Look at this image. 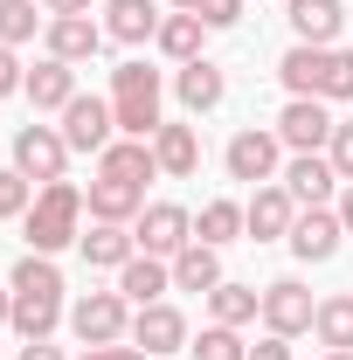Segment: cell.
<instances>
[{
	"label": "cell",
	"mask_w": 353,
	"mask_h": 360,
	"mask_svg": "<svg viewBox=\"0 0 353 360\" xmlns=\"http://www.w3.org/2000/svg\"><path fill=\"white\" fill-rule=\"evenodd\" d=\"M77 222H84V194L70 180H49L42 194L28 201V215H21V236H28L35 257H56L63 243H77Z\"/></svg>",
	"instance_id": "cell-1"
},
{
	"label": "cell",
	"mask_w": 353,
	"mask_h": 360,
	"mask_svg": "<svg viewBox=\"0 0 353 360\" xmlns=\"http://www.w3.org/2000/svg\"><path fill=\"white\" fill-rule=\"evenodd\" d=\"M111 118L125 139H153L167 118H160V70L146 63H118L111 70Z\"/></svg>",
	"instance_id": "cell-2"
},
{
	"label": "cell",
	"mask_w": 353,
	"mask_h": 360,
	"mask_svg": "<svg viewBox=\"0 0 353 360\" xmlns=\"http://www.w3.org/2000/svg\"><path fill=\"white\" fill-rule=\"evenodd\" d=\"M125 305H132L125 291H84V298L70 305V333H77L84 347H118V340H125V326H132Z\"/></svg>",
	"instance_id": "cell-3"
},
{
	"label": "cell",
	"mask_w": 353,
	"mask_h": 360,
	"mask_svg": "<svg viewBox=\"0 0 353 360\" xmlns=\"http://www.w3.org/2000/svg\"><path fill=\"white\" fill-rule=\"evenodd\" d=\"M139 250H146V257H167V264H174L180 250H187V243H194V215H187V208H180V201H153V208H139Z\"/></svg>",
	"instance_id": "cell-4"
},
{
	"label": "cell",
	"mask_w": 353,
	"mask_h": 360,
	"mask_svg": "<svg viewBox=\"0 0 353 360\" xmlns=\"http://www.w3.org/2000/svg\"><path fill=\"white\" fill-rule=\"evenodd\" d=\"M14 167L28 180H63V167H70V139H63V125H21L14 132Z\"/></svg>",
	"instance_id": "cell-5"
},
{
	"label": "cell",
	"mask_w": 353,
	"mask_h": 360,
	"mask_svg": "<svg viewBox=\"0 0 353 360\" xmlns=\"http://www.w3.org/2000/svg\"><path fill=\"white\" fill-rule=\"evenodd\" d=\"M118 132V118H111V97H70L63 104V139H70V153H104Z\"/></svg>",
	"instance_id": "cell-6"
},
{
	"label": "cell",
	"mask_w": 353,
	"mask_h": 360,
	"mask_svg": "<svg viewBox=\"0 0 353 360\" xmlns=\"http://www.w3.org/2000/svg\"><path fill=\"white\" fill-rule=\"evenodd\" d=\"M277 146H284V139H277V132H257V125H250V132H236V139H229V153H222V160H229V180L270 187V180H277V160H284Z\"/></svg>",
	"instance_id": "cell-7"
},
{
	"label": "cell",
	"mask_w": 353,
	"mask_h": 360,
	"mask_svg": "<svg viewBox=\"0 0 353 360\" xmlns=\"http://www.w3.org/2000/svg\"><path fill=\"white\" fill-rule=\"evenodd\" d=\"M333 125H340V118H326V97H291V104L277 111V139H284L291 153L333 146Z\"/></svg>",
	"instance_id": "cell-8"
},
{
	"label": "cell",
	"mask_w": 353,
	"mask_h": 360,
	"mask_svg": "<svg viewBox=\"0 0 353 360\" xmlns=\"http://www.w3.org/2000/svg\"><path fill=\"white\" fill-rule=\"evenodd\" d=\"M312 291L298 284V277H277V284H264V326L270 333H284V340H298V333H312Z\"/></svg>",
	"instance_id": "cell-9"
},
{
	"label": "cell",
	"mask_w": 353,
	"mask_h": 360,
	"mask_svg": "<svg viewBox=\"0 0 353 360\" xmlns=\"http://www.w3.org/2000/svg\"><path fill=\"white\" fill-rule=\"evenodd\" d=\"M340 236H347V222H340V215L305 208V215L291 222V236H284V243H291V257H298V264H333V257H340Z\"/></svg>",
	"instance_id": "cell-10"
},
{
	"label": "cell",
	"mask_w": 353,
	"mask_h": 360,
	"mask_svg": "<svg viewBox=\"0 0 353 360\" xmlns=\"http://www.w3.org/2000/svg\"><path fill=\"white\" fill-rule=\"evenodd\" d=\"M291 222H298V201H291V187H257L250 194V208H243V229L257 236V243H277V236H291Z\"/></svg>",
	"instance_id": "cell-11"
},
{
	"label": "cell",
	"mask_w": 353,
	"mask_h": 360,
	"mask_svg": "<svg viewBox=\"0 0 353 360\" xmlns=\"http://www.w3.org/2000/svg\"><path fill=\"white\" fill-rule=\"evenodd\" d=\"M42 42H49V56H56V63H90V56H97V42H104V28H97L90 14H49Z\"/></svg>",
	"instance_id": "cell-12"
},
{
	"label": "cell",
	"mask_w": 353,
	"mask_h": 360,
	"mask_svg": "<svg viewBox=\"0 0 353 360\" xmlns=\"http://www.w3.org/2000/svg\"><path fill=\"white\" fill-rule=\"evenodd\" d=\"M284 14H291V35L312 42V49H333L340 28H347V7L340 0H284Z\"/></svg>",
	"instance_id": "cell-13"
},
{
	"label": "cell",
	"mask_w": 353,
	"mask_h": 360,
	"mask_svg": "<svg viewBox=\"0 0 353 360\" xmlns=\"http://www.w3.org/2000/svg\"><path fill=\"white\" fill-rule=\"evenodd\" d=\"M97 174H104V180H132V187H146V180L160 174L153 139H111V146L97 153Z\"/></svg>",
	"instance_id": "cell-14"
},
{
	"label": "cell",
	"mask_w": 353,
	"mask_h": 360,
	"mask_svg": "<svg viewBox=\"0 0 353 360\" xmlns=\"http://www.w3.org/2000/svg\"><path fill=\"white\" fill-rule=\"evenodd\" d=\"M132 340L146 347V354H180V347H187V319H180L174 305H139Z\"/></svg>",
	"instance_id": "cell-15"
},
{
	"label": "cell",
	"mask_w": 353,
	"mask_h": 360,
	"mask_svg": "<svg viewBox=\"0 0 353 360\" xmlns=\"http://www.w3.org/2000/svg\"><path fill=\"white\" fill-rule=\"evenodd\" d=\"M28 104H35V111H63V104H70V97H77V63H56V56H42V63H35V70H28Z\"/></svg>",
	"instance_id": "cell-16"
},
{
	"label": "cell",
	"mask_w": 353,
	"mask_h": 360,
	"mask_svg": "<svg viewBox=\"0 0 353 360\" xmlns=\"http://www.w3.org/2000/svg\"><path fill=\"white\" fill-rule=\"evenodd\" d=\"M174 90H180V104L201 118V111H215L222 97H229V77H222L215 63L201 56V63H180V77H174Z\"/></svg>",
	"instance_id": "cell-17"
},
{
	"label": "cell",
	"mask_w": 353,
	"mask_h": 360,
	"mask_svg": "<svg viewBox=\"0 0 353 360\" xmlns=\"http://www.w3.org/2000/svg\"><path fill=\"white\" fill-rule=\"evenodd\" d=\"M284 187H291V201L319 208V201L340 187V174H333V160H326V153H298V160L284 167Z\"/></svg>",
	"instance_id": "cell-18"
},
{
	"label": "cell",
	"mask_w": 353,
	"mask_h": 360,
	"mask_svg": "<svg viewBox=\"0 0 353 360\" xmlns=\"http://www.w3.org/2000/svg\"><path fill=\"white\" fill-rule=\"evenodd\" d=\"M139 208H146V187H132V180H104V174L90 180V222H118V229H125Z\"/></svg>",
	"instance_id": "cell-19"
},
{
	"label": "cell",
	"mask_w": 353,
	"mask_h": 360,
	"mask_svg": "<svg viewBox=\"0 0 353 360\" xmlns=\"http://www.w3.org/2000/svg\"><path fill=\"white\" fill-rule=\"evenodd\" d=\"M153 160H160L167 180H187L194 167H201V139H194V125H160V132H153Z\"/></svg>",
	"instance_id": "cell-20"
},
{
	"label": "cell",
	"mask_w": 353,
	"mask_h": 360,
	"mask_svg": "<svg viewBox=\"0 0 353 360\" xmlns=\"http://www.w3.org/2000/svg\"><path fill=\"white\" fill-rule=\"evenodd\" d=\"M167 284H174V264H167V257H146V250L118 270V291H125L132 305H160V291H167Z\"/></svg>",
	"instance_id": "cell-21"
},
{
	"label": "cell",
	"mask_w": 353,
	"mask_h": 360,
	"mask_svg": "<svg viewBox=\"0 0 353 360\" xmlns=\"http://www.w3.org/2000/svg\"><path fill=\"white\" fill-rule=\"evenodd\" d=\"M77 243H84V264L90 270H125L139 257V236H125L118 222H97L90 236H77Z\"/></svg>",
	"instance_id": "cell-22"
},
{
	"label": "cell",
	"mask_w": 353,
	"mask_h": 360,
	"mask_svg": "<svg viewBox=\"0 0 353 360\" xmlns=\"http://www.w3.org/2000/svg\"><path fill=\"white\" fill-rule=\"evenodd\" d=\"M104 35L111 42H153L160 35V7L153 0H111L104 7Z\"/></svg>",
	"instance_id": "cell-23"
},
{
	"label": "cell",
	"mask_w": 353,
	"mask_h": 360,
	"mask_svg": "<svg viewBox=\"0 0 353 360\" xmlns=\"http://www.w3.org/2000/svg\"><path fill=\"white\" fill-rule=\"evenodd\" d=\"M326 56L333 49H312V42H298L284 63H277V77H284V90L291 97H319V84H326Z\"/></svg>",
	"instance_id": "cell-24"
},
{
	"label": "cell",
	"mask_w": 353,
	"mask_h": 360,
	"mask_svg": "<svg viewBox=\"0 0 353 360\" xmlns=\"http://www.w3.org/2000/svg\"><path fill=\"white\" fill-rule=\"evenodd\" d=\"M201 35H208L201 14H167L153 42H160V56H174V63H201Z\"/></svg>",
	"instance_id": "cell-25"
},
{
	"label": "cell",
	"mask_w": 353,
	"mask_h": 360,
	"mask_svg": "<svg viewBox=\"0 0 353 360\" xmlns=\"http://www.w3.org/2000/svg\"><path fill=\"white\" fill-rule=\"evenodd\" d=\"M63 326V298H42V291H14V333L21 340H49Z\"/></svg>",
	"instance_id": "cell-26"
},
{
	"label": "cell",
	"mask_w": 353,
	"mask_h": 360,
	"mask_svg": "<svg viewBox=\"0 0 353 360\" xmlns=\"http://www.w3.org/2000/svg\"><path fill=\"white\" fill-rule=\"evenodd\" d=\"M312 333H319L333 354H353V298H347V291L319 298V312H312Z\"/></svg>",
	"instance_id": "cell-27"
},
{
	"label": "cell",
	"mask_w": 353,
	"mask_h": 360,
	"mask_svg": "<svg viewBox=\"0 0 353 360\" xmlns=\"http://www.w3.org/2000/svg\"><path fill=\"white\" fill-rule=\"evenodd\" d=\"M215 284H222V257L208 243H187L174 257V291H215Z\"/></svg>",
	"instance_id": "cell-28"
},
{
	"label": "cell",
	"mask_w": 353,
	"mask_h": 360,
	"mask_svg": "<svg viewBox=\"0 0 353 360\" xmlns=\"http://www.w3.org/2000/svg\"><path fill=\"white\" fill-rule=\"evenodd\" d=\"M208 305H215V326H250V319L264 312V291H257V284H229V277H222L215 291H208Z\"/></svg>",
	"instance_id": "cell-29"
},
{
	"label": "cell",
	"mask_w": 353,
	"mask_h": 360,
	"mask_svg": "<svg viewBox=\"0 0 353 360\" xmlns=\"http://www.w3.org/2000/svg\"><path fill=\"white\" fill-rule=\"evenodd\" d=\"M236 229H243V208H236V201H208V208L194 215V243L222 250V243H236Z\"/></svg>",
	"instance_id": "cell-30"
},
{
	"label": "cell",
	"mask_w": 353,
	"mask_h": 360,
	"mask_svg": "<svg viewBox=\"0 0 353 360\" xmlns=\"http://www.w3.org/2000/svg\"><path fill=\"white\" fill-rule=\"evenodd\" d=\"M7 291H42V298H63V270L28 250V257L14 264V277H7Z\"/></svg>",
	"instance_id": "cell-31"
},
{
	"label": "cell",
	"mask_w": 353,
	"mask_h": 360,
	"mask_svg": "<svg viewBox=\"0 0 353 360\" xmlns=\"http://www.w3.org/2000/svg\"><path fill=\"white\" fill-rule=\"evenodd\" d=\"M35 28H42V14H35V0H0V42H35Z\"/></svg>",
	"instance_id": "cell-32"
},
{
	"label": "cell",
	"mask_w": 353,
	"mask_h": 360,
	"mask_svg": "<svg viewBox=\"0 0 353 360\" xmlns=\"http://www.w3.org/2000/svg\"><path fill=\"white\" fill-rule=\"evenodd\" d=\"M28 201H35V180L21 174V167H0V222L28 215Z\"/></svg>",
	"instance_id": "cell-33"
},
{
	"label": "cell",
	"mask_w": 353,
	"mask_h": 360,
	"mask_svg": "<svg viewBox=\"0 0 353 360\" xmlns=\"http://www.w3.org/2000/svg\"><path fill=\"white\" fill-rule=\"evenodd\" d=\"M194 360H250V347L236 340V326H208L194 340Z\"/></svg>",
	"instance_id": "cell-34"
},
{
	"label": "cell",
	"mask_w": 353,
	"mask_h": 360,
	"mask_svg": "<svg viewBox=\"0 0 353 360\" xmlns=\"http://www.w3.org/2000/svg\"><path fill=\"white\" fill-rule=\"evenodd\" d=\"M319 97H353V49H333V56H326V84H319Z\"/></svg>",
	"instance_id": "cell-35"
},
{
	"label": "cell",
	"mask_w": 353,
	"mask_h": 360,
	"mask_svg": "<svg viewBox=\"0 0 353 360\" xmlns=\"http://www.w3.org/2000/svg\"><path fill=\"white\" fill-rule=\"evenodd\" d=\"M326 160H333V174L353 180V125H333V146H326Z\"/></svg>",
	"instance_id": "cell-36"
},
{
	"label": "cell",
	"mask_w": 353,
	"mask_h": 360,
	"mask_svg": "<svg viewBox=\"0 0 353 360\" xmlns=\"http://www.w3.org/2000/svg\"><path fill=\"white\" fill-rule=\"evenodd\" d=\"M243 14H250V0H201V21L208 28H236Z\"/></svg>",
	"instance_id": "cell-37"
},
{
	"label": "cell",
	"mask_w": 353,
	"mask_h": 360,
	"mask_svg": "<svg viewBox=\"0 0 353 360\" xmlns=\"http://www.w3.org/2000/svg\"><path fill=\"white\" fill-rule=\"evenodd\" d=\"M28 84V70H21V63H14V49L0 42V97H14V90Z\"/></svg>",
	"instance_id": "cell-38"
},
{
	"label": "cell",
	"mask_w": 353,
	"mask_h": 360,
	"mask_svg": "<svg viewBox=\"0 0 353 360\" xmlns=\"http://www.w3.org/2000/svg\"><path fill=\"white\" fill-rule=\"evenodd\" d=\"M250 360H291V340H284V333H264V340L250 347Z\"/></svg>",
	"instance_id": "cell-39"
},
{
	"label": "cell",
	"mask_w": 353,
	"mask_h": 360,
	"mask_svg": "<svg viewBox=\"0 0 353 360\" xmlns=\"http://www.w3.org/2000/svg\"><path fill=\"white\" fill-rule=\"evenodd\" d=\"M84 360H153L146 347H84Z\"/></svg>",
	"instance_id": "cell-40"
},
{
	"label": "cell",
	"mask_w": 353,
	"mask_h": 360,
	"mask_svg": "<svg viewBox=\"0 0 353 360\" xmlns=\"http://www.w3.org/2000/svg\"><path fill=\"white\" fill-rule=\"evenodd\" d=\"M21 360H63V347H49V340H28V347H21Z\"/></svg>",
	"instance_id": "cell-41"
},
{
	"label": "cell",
	"mask_w": 353,
	"mask_h": 360,
	"mask_svg": "<svg viewBox=\"0 0 353 360\" xmlns=\"http://www.w3.org/2000/svg\"><path fill=\"white\" fill-rule=\"evenodd\" d=\"M49 14H90V0H42Z\"/></svg>",
	"instance_id": "cell-42"
},
{
	"label": "cell",
	"mask_w": 353,
	"mask_h": 360,
	"mask_svg": "<svg viewBox=\"0 0 353 360\" xmlns=\"http://www.w3.org/2000/svg\"><path fill=\"white\" fill-rule=\"evenodd\" d=\"M340 222H347V236H353V180H347V194H340Z\"/></svg>",
	"instance_id": "cell-43"
},
{
	"label": "cell",
	"mask_w": 353,
	"mask_h": 360,
	"mask_svg": "<svg viewBox=\"0 0 353 360\" xmlns=\"http://www.w3.org/2000/svg\"><path fill=\"white\" fill-rule=\"evenodd\" d=\"M0 326H14V291H0Z\"/></svg>",
	"instance_id": "cell-44"
},
{
	"label": "cell",
	"mask_w": 353,
	"mask_h": 360,
	"mask_svg": "<svg viewBox=\"0 0 353 360\" xmlns=\"http://www.w3.org/2000/svg\"><path fill=\"white\" fill-rule=\"evenodd\" d=\"M174 7H180V14H201V0H174Z\"/></svg>",
	"instance_id": "cell-45"
},
{
	"label": "cell",
	"mask_w": 353,
	"mask_h": 360,
	"mask_svg": "<svg viewBox=\"0 0 353 360\" xmlns=\"http://www.w3.org/2000/svg\"><path fill=\"white\" fill-rule=\"evenodd\" d=\"M326 360H353V354H326Z\"/></svg>",
	"instance_id": "cell-46"
}]
</instances>
